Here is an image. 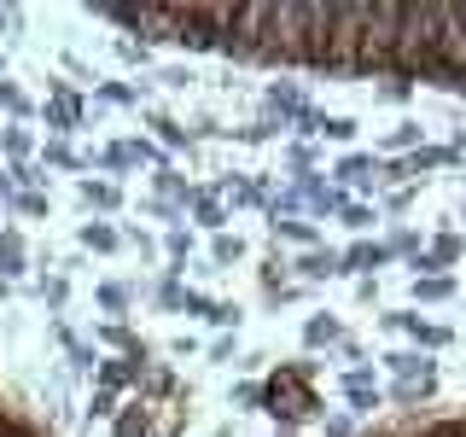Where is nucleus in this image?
I'll list each match as a JSON object with an SVG mask.
<instances>
[{
	"label": "nucleus",
	"instance_id": "25",
	"mask_svg": "<svg viewBox=\"0 0 466 437\" xmlns=\"http://www.w3.org/2000/svg\"><path fill=\"white\" fill-rule=\"evenodd\" d=\"M315 135H327V140H356V117H327L320 111V128Z\"/></svg>",
	"mask_w": 466,
	"mask_h": 437
},
{
	"label": "nucleus",
	"instance_id": "5",
	"mask_svg": "<svg viewBox=\"0 0 466 437\" xmlns=\"http://www.w3.org/2000/svg\"><path fill=\"white\" fill-rule=\"evenodd\" d=\"M385 327H390V332H408V339H414V344H426V350H443L449 339H455L449 327H437V320H420V315H408V310L385 315Z\"/></svg>",
	"mask_w": 466,
	"mask_h": 437
},
{
	"label": "nucleus",
	"instance_id": "35",
	"mask_svg": "<svg viewBox=\"0 0 466 437\" xmlns=\"http://www.w3.org/2000/svg\"><path fill=\"white\" fill-rule=\"evenodd\" d=\"M210 327H239V310H233V303H216V310H210Z\"/></svg>",
	"mask_w": 466,
	"mask_h": 437
},
{
	"label": "nucleus",
	"instance_id": "42",
	"mask_svg": "<svg viewBox=\"0 0 466 437\" xmlns=\"http://www.w3.org/2000/svg\"><path fill=\"white\" fill-rule=\"evenodd\" d=\"M320 437H350V420H327V426H320Z\"/></svg>",
	"mask_w": 466,
	"mask_h": 437
},
{
	"label": "nucleus",
	"instance_id": "2",
	"mask_svg": "<svg viewBox=\"0 0 466 437\" xmlns=\"http://www.w3.org/2000/svg\"><path fill=\"white\" fill-rule=\"evenodd\" d=\"M262 408H268L274 420H280V432L303 426V420L320 414V397H315V361H291V368H280L262 385Z\"/></svg>",
	"mask_w": 466,
	"mask_h": 437
},
{
	"label": "nucleus",
	"instance_id": "38",
	"mask_svg": "<svg viewBox=\"0 0 466 437\" xmlns=\"http://www.w3.org/2000/svg\"><path fill=\"white\" fill-rule=\"evenodd\" d=\"M146 216H157V222H175L181 210H175V204H164V198H146Z\"/></svg>",
	"mask_w": 466,
	"mask_h": 437
},
{
	"label": "nucleus",
	"instance_id": "17",
	"mask_svg": "<svg viewBox=\"0 0 466 437\" xmlns=\"http://www.w3.org/2000/svg\"><path fill=\"white\" fill-rule=\"evenodd\" d=\"M82 245H87V251H116L123 233H116L111 222H82Z\"/></svg>",
	"mask_w": 466,
	"mask_h": 437
},
{
	"label": "nucleus",
	"instance_id": "30",
	"mask_svg": "<svg viewBox=\"0 0 466 437\" xmlns=\"http://www.w3.org/2000/svg\"><path fill=\"white\" fill-rule=\"evenodd\" d=\"M47 164H53V169H82V158L70 152V146H58V140H53V146H47Z\"/></svg>",
	"mask_w": 466,
	"mask_h": 437
},
{
	"label": "nucleus",
	"instance_id": "33",
	"mask_svg": "<svg viewBox=\"0 0 466 437\" xmlns=\"http://www.w3.org/2000/svg\"><path fill=\"white\" fill-rule=\"evenodd\" d=\"M344 397H350L356 414H373V408H379V391H344Z\"/></svg>",
	"mask_w": 466,
	"mask_h": 437
},
{
	"label": "nucleus",
	"instance_id": "1",
	"mask_svg": "<svg viewBox=\"0 0 466 437\" xmlns=\"http://www.w3.org/2000/svg\"><path fill=\"white\" fill-rule=\"evenodd\" d=\"M94 18L245 65L466 87V6H94Z\"/></svg>",
	"mask_w": 466,
	"mask_h": 437
},
{
	"label": "nucleus",
	"instance_id": "45",
	"mask_svg": "<svg viewBox=\"0 0 466 437\" xmlns=\"http://www.w3.org/2000/svg\"><path fill=\"white\" fill-rule=\"evenodd\" d=\"M461 216H466V210H461Z\"/></svg>",
	"mask_w": 466,
	"mask_h": 437
},
{
	"label": "nucleus",
	"instance_id": "9",
	"mask_svg": "<svg viewBox=\"0 0 466 437\" xmlns=\"http://www.w3.org/2000/svg\"><path fill=\"white\" fill-rule=\"evenodd\" d=\"M303 344H309V350H320V344H344L339 315H309V320H303Z\"/></svg>",
	"mask_w": 466,
	"mask_h": 437
},
{
	"label": "nucleus",
	"instance_id": "10",
	"mask_svg": "<svg viewBox=\"0 0 466 437\" xmlns=\"http://www.w3.org/2000/svg\"><path fill=\"white\" fill-rule=\"evenodd\" d=\"M187 204H193L198 228H216V233L228 228V210H222V198H216V193H204V187H193V198H187Z\"/></svg>",
	"mask_w": 466,
	"mask_h": 437
},
{
	"label": "nucleus",
	"instance_id": "32",
	"mask_svg": "<svg viewBox=\"0 0 466 437\" xmlns=\"http://www.w3.org/2000/svg\"><path fill=\"white\" fill-rule=\"evenodd\" d=\"M12 210H18V216H47V198H41V193H18Z\"/></svg>",
	"mask_w": 466,
	"mask_h": 437
},
{
	"label": "nucleus",
	"instance_id": "19",
	"mask_svg": "<svg viewBox=\"0 0 466 437\" xmlns=\"http://www.w3.org/2000/svg\"><path fill=\"white\" fill-rule=\"evenodd\" d=\"M431 385H437V373L431 379H402L397 391H390V402H402V408H414V402H426L431 397Z\"/></svg>",
	"mask_w": 466,
	"mask_h": 437
},
{
	"label": "nucleus",
	"instance_id": "40",
	"mask_svg": "<svg viewBox=\"0 0 466 437\" xmlns=\"http://www.w3.org/2000/svg\"><path fill=\"white\" fill-rule=\"evenodd\" d=\"M187 251H193V233L175 228V233H169V257H187Z\"/></svg>",
	"mask_w": 466,
	"mask_h": 437
},
{
	"label": "nucleus",
	"instance_id": "21",
	"mask_svg": "<svg viewBox=\"0 0 466 437\" xmlns=\"http://www.w3.org/2000/svg\"><path fill=\"white\" fill-rule=\"evenodd\" d=\"M385 152H420V123H397L385 135Z\"/></svg>",
	"mask_w": 466,
	"mask_h": 437
},
{
	"label": "nucleus",
	"instance_id": "39",
	"mask_svg": "<svg viewBox=\"0 0 466 437\" xmlns=\"http://www.w3.org/2000/svg\"><path fill=\"white\" fill-rule=\"evenodd\" d=\"M41 298H47L53 310H65V280H41Z\"/></svg>",
	"mask_w": 466,
	"mask_h": 437
},
{
	"label": "nucleus",
	"instance_id": "20",
	"mask_svg": "<svg viewBox=\"0 0 466 437\" xmlns=\"http://www.w3.org/2000/svg\"><path fill=\"white\" fill-rule=\"evenodd\" d=\"M128 303H135V291H128V286H116V280L99 286V310H106V315H128Z\"/></svg>",
	"mask_w": 466,
	"mask_h": 437
},
{
	"label": "nucleus",
	"instance_id": "7",
	"mask_svg": "<svg viewBox=\"0 0 466 437\" xmlns=\"http://www.w3.org/2000/svg\"><path fill=\"white\" fill-rule=\"evenodd\" d=\"M47 123L65 135V128H82V99L70 94L65 82H53V99H47Z\"/></svg>",
	"mask_w": 466,
	"mask_h": 437
},
{
	"label": "nucleus",
	"instance_id": "29",
	"mask_svg": "<svg viewBox=\"0 0 466 437\" xmlns=\"http://www.w3.org/2000/svg\"><path fill=\"white\" fill-rule=\"evenodd\" d=\"M339 216H344V222H350V228H373V222H379V216L368 210V204H350V198L339 204Z\"/></svg>",
	"mask_w": 466,
	"mask_h": 437
},
{
	"label": "nucleus",
	"instance_id": "15",
	"mask_svg": "<svg viewBox=\"0 0 466 437\" xmlns=\"http://www.w3.org/2000/svg\"><path fill=\"white\" fill-rule=\"evenodd\" d=\"M152 181H157V193H164V204H175V210H181V204H187V198H193V187H187V175H175L169 164H164V169H157V175H152Z\"/></svg>",
	"mask_w": 466,
	"mask_h": 437
},
{
	"label": "nucleus",
	"instance_id": "37",
	"mask_svg": "<svg viewBox=\"0 0 466 437\" xmlns=\"http://www.w3.org/2000/svg\"><path fill=\"white\" fill-rule=\"evenodd\" d=\"M6 175H18V181H24V187H41V181H47V175H41L35 164H12Z\"/></svg>",
	"mask_w": 466,
	"mask_h": 437
},
{
	"label": "nucleus",
	"instance_id": "16",
	"mask_svg": "<svg viewBox=\"0 0 466 437\" xmlns=\"http://www.w3.org/2000/svg\"><path fill=\"white\" fill-rule=\"evenodd\" d=\"M339 181H356V187H368V193H373V158H368V152L339 158Z\"/></svg>",
	"mask_w": 466,
	"mask_h": 437
},
{
	"label": "nucleus",
	"instance_id": "13",
	"mask_svg": "<svg viewBox=\"0 0 466 437\" xmlns=\"http://www.w3.org/2000/svg\"><path fill=\"white\" fill-rule=\"evenodd\" d=\"M414 298L420 303H449L455 298V280H449V274H414Z\"/></svg>",
	"mask_w": 466,
	"mask_h": 437
},
{
	"label": "nucleus",
	"instance_id": "14",
	"mask_svg": "<svg viewBox=\"0 0 466 437\" xmlns=\"http://www.w3.org/2000/svg\"><path fill=\"white\" fill-rule=\"evenodd\" d=\"M0 152H6L12 164H29V152H35V140H29V128H24V123L0 128Z\"/></svg>",
	"mask_w": 466,
	"mask_h": 437
},
{
	"label": "nucleus",
	"instance_id": "4",
	"mask_svg": "<svg viewBox=\"0 0 466 437\" xmlns=\"http://www.w3.org/2000/svg\"><path fill=\"white\" fill-rule=\"evenodd\" d=\"M385 262H390V245L361 239V245H350V251H339V274H361V280H373V269H385Z\"/></svg>",
	"mask_w": 466,
	"mask_h": 437
},
{
	"label": "nucleus",
	"instance_id": "44",
	"mask_svg": "<svg viewBox=\"0 0 466 437\" xmlns=\"http://www.w3.org/2000/svg\"><path fill=\"white\" fill-rule=\"evenodd\" d=\"M449 152H466V128H461V135H455V146H449Z\"/></svg>",
	"mask_w": 466,
	"mask_h": 437
},
{
	"label": "nucleus",
	"instance_id": "23",
	"mask_svg": "<svg viewBox=\"0 0 466 437\" xmlns=\"http://www.w3.org/2000/svg\"><path fill=\"white\" fill-rule=\"evenodd\" d=\"M94 94L106 99V106H135L140 87H128V82H94Z\"/></svg>",
	"mask_w": 466,
	"mask_h": 437
},
{
	"label": "nucleus",
	"instance_id": "12",
	"mask_svg": "<svg viewBox=\"0 0 466 437\" xmlns=\"http://www.w3.org/2000/svg\"><path fill=\"white\" fill-rule=\"evenodd\" d=\"M298 274H303V280H332V274H339V251H303Z\"/></svg>",
	"mask_w": 466,
	"mask_h": 437
},
{
	"label": "nucleus",
	"instance_id": "11",
	"mask_svg": "<svg viewBox=\"0 0 466 437\" xmlns=\"http://www.w3.org/2000/svg\"><path fill=\"white\" fill-rule=\"evenodd\" d=\"M385 368L402 373V379H431V356H420V350H390Z\"/></svg>",
	"mask_w": 466,
	"mask_h": 437
},
{
	"label": "nucleus",
	"instance_id": "34",
	"mask_svg": "<svg viewBox=\"0 0 466 437\" xmlns=\"http://www.w3.org/2000/svg\"><path fill=\"white\" fill-rule=\"evenodd\" d=\"M233 402H239V408H262V385H233Z\"/></svg>",
	"mask_w": 466,
	"mask_h": 437
},
{
	"label": "nucleus",
	"instance_id": "18",
	"mask_svg": "<svg viewBox=\"0 0 466 437\" xmlns=\"http://www.w3.org/2000/svg\"><path fill=\"white\" fill-rule=\"evenodd\" d=\"M82 204H94V210H116L123 193H116L111 181H82Z\"/></svg>",
	"mask_w": 466,
	"mask_h": 437
},
{
	"label": "nucleus",
	"instance_id": "26",
	"mask_svg": "<svg viewBox=\"0 0 466 437\" xmlns=\"http://www.w3.org/2000/svg\"><path fill=\"white\" fill-rule=\"evenodd\" d=\"M210 257H216V262H239V257H245L239 233H216V239H210Z\"/></svg>",
	"mask_w": 466,
	"mask_h": 437
},
{
	"label": "nucleus",
	"instance_id": "28",
	"mask_svg": "<svg viewBox=\"0 0 466 437\" xmlns=\"http://www.w3.org/2000/svg\"><path fill=\"white\" fill-rule=\"evenodd\" d=\"M157 303H164V310L175 315V310H187V286L181 280H175V269H169V280L164 286H157Z\"/></svg>",
	"mask_w": 466,
	"mask_h": 437
},
{
	"label": "nucleus",
	"instance_id": "22",
	"mask_svg": "<svg viewBox=\"0 0 466 437\" xmlns=\"http://www.w3.org/2000/svg\"><path fill=\"white\" fill-rule=\"evenodd\" d=\"M24 269V239L18 233H0V274H18Z\"/></svg>",
	"mask_w": 466,
	"mask_h": 437
},
{
	"label": "nucleus",
	"instance_id": "8",
	"mask_svg": "<svg viewBox=\"0 0 466 437\" xmlns=\"http://www.w3.org/2000/svg\"><path fill=\"white\" fill-rule=\"evenodd\" d=\"M274 239H291V245H309V251H315V239H320V228L309 222V216H274Z\"/></svg>",
	"mask_w": 466,
	"mask_h": 437
},
{
	"label": "nucleus",
	"instance_id": "24",
	"mask_svg": "<svg viewBox=\"0 0 466 437\" xmlns=\"http://www.w3.org/2000/svg\"><path fill=\"white\" fill-rule=\"evenodd\" d=\"M146 123L157 128V140H164V146H187V128L175 123V117H164V111H152V117H146Z\"/></svg>",
	"mask_w": 466,
	"mask_h": 437
},
{
	"label": "nucleus",
	"instance_id": "41",
	"mask_svg": "<svg viewBox=\"0 0 466 437\" xmlns=\"http://www.w3.org/2000/svg\"><path fill=\"white\" fill-rule=\"evenodd\" d=\"M397 251H414V257H420V239H414V233H408V228L397 233V239H390V257H397Z\"/></svg>",
	"mask_w": 466,
	"mask_h": 437
},
{
	"label": "nucleus",
	"instance_id": "31",
	"mask_svg": "<svg viewBox=\"0 0 466 437\" xmlns=\"http://www.w3.org/2000/svg\"><path fill=\"white\" fill-rule=\"evenodd\" d=\"M87 414H94V420H111V414H116V391H94V402H87Z\"/></svg>",
	"mask_w": 466,
	"mask_h": 437
},
{
	"label": "nucleus",
	"instance_id": "6",
	"mask_svg": "<svg viewBox=\"0 0 466 437\" xmlns=\"http://www.w3.org/2000/svg\"><path fill=\"white\" fill-rule=\"evenodd\" d=\"M443 164H455V152H449V146H420V152L397 158V164H390V175H397V181H420L426 169H443Z\"/></svg>",
	"mask_w": 466,
	"mask_h": 437
},
{
	"label": "nucleus",
	"instance_id": "36",
	"mask_svg": "<svg viewBox=\"0 0 466 437\" xmlns=\"http://www.w3.org/2000/svg\"><path fill=\"white\" fill-rule=\"evenodd\" d=\"M373 94H379V99H390V106H397V99H408V82H390V76H385V82L373 87Z\"/></svg>",
	"mask_w": 466,
	"mask_h": 437
},
{
	"label": "nucleus",
	"instance_id": "27",
	"mask_svg": "<svg viewBox=\"0 0 466 437\" xmlns=\"http://www.w3.org/2000/svg\"><path fill=\"white\" fill-rule=\"evenodd\" d=\"M0 111H12V117H29V94L18 82H0Z\"/></svg>",
	"mask_w": 466,
	"mask_h": 437
},
{
	"label": "nucleus",
	"instance_id": "43",
	"mask_svg": "<svg viewBox=\"0 0 466 437\" xmlns=\"http://www.w3.org/2000/svg\"><path fill=\"white\" fill-rule=\"evenodd\" d=\"M18 24V6H0V29H12Z\"/></svg>",
	"mask_w": 466,
	"mask_h": 437
},
{
	"label": "nucleus",
	"instance_id": "3",
	"mask_svg": "<svg viewBox=\"0 0 466 437\" xmlns=\"http://www.w3.org/2000/svg\"><path fill=\"white\" fill-rule=\"evenodd\" d=\"M94 379H99V391L140 385V379H146V356H106V361H94Z\"/></svg>",
	"mask_w": 466,
	"mask_h": 437
}]
</instances>
